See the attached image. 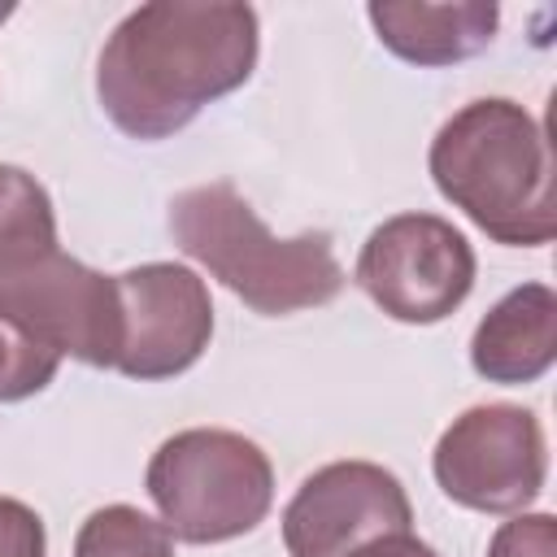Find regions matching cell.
Here are the masks:
<instances>
[{
  "label": "cell",
  "mask_w": 557,
  "mask_h": 557,
  "mask_svg": "<svg viewBox=\"0 0 557 557\" xmlns=\"http://www.w3.org/2000/svg\"><path fill=\"white\" fill-rule=\"evenodd\" d=\"M261 52L252 4L152 0L131 9L100 48L96 100L104 117L144 144L170 139L196 113L239 91Z\"/></svg>",
  "instance_id": "1"
},
{
  "label": "cell",
  "mask_w": 557,
  "mask_h": 557,
  "mask_svg": "<svg viewBox=\"0 0 557 557\" xmlns=\"http://www.w3.org/2000/svg\"><path fill=\"white\" fill-rule=\"evenodd\" d=\"M440 196L505 248H544L557 235L553 152L544 126L509 96L461 104L426 152Z\"/></svg>",
  "instance_id": "2"
},
{
  "label": "cell",
  "mask_w": 557,
  "mask_h": 557,
  "mask_svg": "<svg viewBox=\"0 0 557 557\" xmlns=\"http://www.w3.org/2000/svg\"><path fill=\"white\" fill-rule=\"evenodd\" d=\"M170 235L209 270V278L265 318L331 305L348 283L326 231H300L292 239L270 235L257 209L226 178L178 191L170 200Z\"/></svg>",
  "instance_id": "3"
},
{
  "label": "cell",
  "mask_w": 557,
  "mask_h": 557,
  "mask_svg": "<svg viewBox=\"0 0 557 557\" xmlns=\"http://www.w3.org/2000/svg\"><path fill=\"white\" fill-rule=\"evenodd\" d=\"M144 487L170 540L226 544L257 531L274 505V466L257 440L226 426H187L157 444Z\"/></svg>",
  "instance_id": "4"
},
{
  "label": "cell",
  "mask_w": 557,
  "mask_h": 557,
  "mask_svg": "<svg viewBox=\"0 0 557 557\" xmlns=\"http://www.w3.org/2000/svg\"><path fill=\"white\" fill-rule=\"evenodd\" d=\"M474 270V248L448 218L396 213L366 235L352 265V283L387 318L431 326L466 305Z\"/></svg>",
  "instance_id": "5"
},
{
  "label": "cell",
  "mask_w": 557,
  "mask_h": 557,
  "mask_svg": "<svg viewBox=\"0 0 557 557\" xmlns=\"http://www.w3.org/2000/svg\"><path fill=\"white\" fill-rule=\"evenodd\" d=\"M440 492L474 513H527L548 479L544 426L522 405H470L457 413L431 453Z\"/></svg>",
  "instance_id": "6"
},
{
  "label": "cell",
  "mask_w": 557,
  "mask_h": 557,
  "mask_svg": "<svg viewBox=\"0 0 557 557\" xmlns=\"http://www.w3.org/2000/svg\"><path fill=\"white\" fill-rule=\"evenodd\" d=\"M0 309L35 331L52 352L96 370L117 366L122 348V300L117 274H100L70 252H48L30 270L0 283Z\"/></svg>",
  "instance_id": "7"
},
{
  "label": "cell",
  "mask_w": 557,
  "mask_h": 557,
  "mask_svg": "<svg viewBox=\"0 0 557 557\" xmlns=\"http://www.w3.org/2000/svg\"><path fill=\"white\" fill-rule=\"evenodd\" d=\"M122 348L117 374L157 383L191 370L213 339V300L196 270L178 261H148L117 274Z\"/></svg>",
  "instance_id": "8"
},
{
  "label": "cell",
  "mask_w": 557,
  "mask_h": 557,
  "mask_svg": "<svg viewBox=\"0 0 557 557\" xmlns=\"http://www.w3.org/2000/svg\"><path fill=\"white\" fill-rule=\"evenodd\" d=\"M409 527L413 505L392 470L374 461H331L287 500L283 548L287 557H352L361 544Z\"/></svg>",
  "instance_id": "9"
},
{
  "label": "cell",
  "mask_w": 557,
  "mask_h": 557,
  "mask_svg": "<svg viewBox=\"0 0 557 557\" xmlns=\"http://www.w3.org/2000/svg\"><path fill=\"white\" fill-rule=\"evenodd\" d=\"M557 361V292L548 283H522L505 292L470 335V366L487 383L522 387L548 374Z\"/></svg>",
  "instance_id": "10"
},
{
  "label": "cell",
  "mask_w": 557,
  "mask_h": 557,
  "mask_svg": "<svg viewBox=\"0 0 557 557\" xmlns=\"http://www.w3.org/2000/svg\"><path fill=\"white\" fill-rule=\"evenodd\" d=\"M366 17L392 57L422 70L470 61L496 39L500 26V9L492 0H457V4L374 0L366 4Z\"/></svg>",
  "instance_id": "11"
},
{
  "label": "cell",
  "mask_w": 557,
  "mask_h": 557,
  "mask_svg": "<svg viewBox=\"0 0 557 557\" xmlns=\"http://www.w3.org/2000/svg\"><path fill=\"white\" fill-rule=\"evenodd\" d=\"M57 252L52 196L22 165H0V283Z\"/></svg>",
  "instance_id": "12"
},
{
  "label": "cell",
  "mask_w": 557,
  "mask_h": 557,
  "mask_svg": "<svg viewBox=\"0 0 557 557\" xmlns=\"http://www.w3.org/2000/svg\"><path fill=\"white\" fill-rule=\"evenodd\" d=\"M74 557H174V540L135 505H100L78 527Z\"/></svg>",
  "instance_id": "13"
},
{
  "label": "cell",
  "mask_w": 557,
  "mask_h": 557,
  "mask_svg": "<svg viewBox=\"0 0 557 557\" xmlns=\"http://www.w3.org/2000/svg\"><path fill=\"white\" fill-rule=\"evenodd\" d=\"M61 370V352H52L35 331L0 309V405L26 400L44 392Z\"/></svg>",
  "instance_id": "14"
},
{
  "label": "cell",
  "mask_w": 557,
  "mask_h": 557,
  "mask_svg": "<svg viewBox=\"0 0 557 557\" xmlns=\"http://www.w3.org/2000/svg\"><path fill=\"white\" fill-rule=\"evenodd\" d=\"M487 557H557L553 513H513L487 544Z\"/></svg>",
  "instance_id": "15"
},
{
  "label": "cell",
  "mask_w": 557,
  "mask_h": 557,
  "mask_svg": "<svg viewBox=\"0 0 557 557\" xmlns=\"http://www.w3.org/2000/svg\"><path fill=\"white\" fill-rule=\"evenodd\" d=\"M0 557H48L44 518L17 496H0Z\"/></svg>",
  "instance_id": "16"
},
{
  "label": "cell",
  "mask_w": 557,
  "mask_h": 557,
  "mask_svg": "<svg viewBox=\"0 0 557 557\" xmlns=\"http://www.w3.org/2000/svg\"><path fill=\"white\" fill-rule=\"evenodd\" d=\"M352 557H440V553L426 540H418L413 531H387V535L361 544Z\"/></svg>",
  "instance_id": "17"
},
{
  "label": "cell",
  "mask_w": 557,
  "mask_h": 557,
  "mask_svg": "<svg viewBox=\"0 0 557 557\" xmlns=\"http://www.w3.org/2000/svg\"><path fill=\"white\" fill-rule=\"evenodd\" d=\"M13 17V4H0V22H9Z\"/></svg>",
  "instance_id": "18"
}]
</instances>
